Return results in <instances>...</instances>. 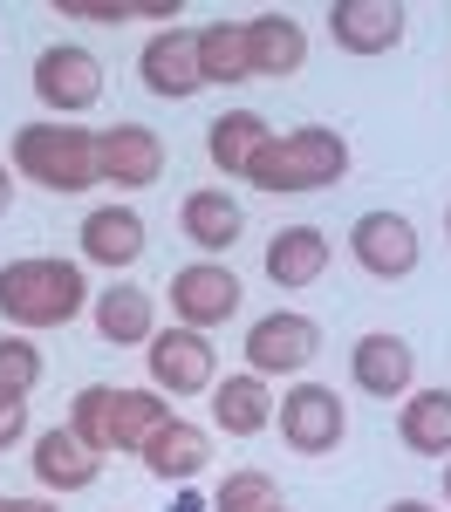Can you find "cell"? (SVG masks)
<instances>
[{"mask_svg":"<svg viewBox=\"0 0 451 512\" xmlns=\"http://www.w3.org/2000/svg\"><path fill=\"white\" fill-rule=\"evenodd\" d=\"M137 458H144L151 478H164V485H192V478L212 465V437H205L199 424H185V417H171V424H164Z\"/></svg>","mask_w":451,"mask_h":512,"instance_id":"18","label":"cell"},{"mask_svg":"<svg viewBox=\"0 0 451 512\" xmlns=\"http://www.w3.org/2000/svg\"><path fill=\"white\" fill-rule=\"evenodd\" d=\"M445 233H451V212H445Z\"/></svg>","mask_w":451,"mask_h":512,"instance_id":"35","label":"cell"},{"mask_svg":"<svg viewBox=\"0 0 451 512\" xmlns=\"http://www.w3.org/2000/svg\"><path fill=\"white\" fill-rule=\"evenodd\" d=\"M404 0H328V35L349 55H390L404 41Z\"/></svg>","mask_w":451,"mask_h":512,"instance_id":"12","label":"cell"},{"mask_svg":"<svg viewBox=\"0 0 451 512\" xmlns=\"http://www.w3.org/2000/svg\"><path fill=\"white\" fill-rule=\"evenodd\" d=\"M76 239H82V260H96V267H110V274H117V267H137L144 246H151V239H144V219H137L130 205H96V212L82 219Z\"/></svg>","mask_w":451,"mask_h":512,"instance_id":"14","label":"cell"},{"mask_svg":"<svg viewBox=\"0 0 451 512\" xmlns=\"http://www.w3.org/2000/svg\"><path fill=\"white\" fill-rule=\"evenodd\" d=\"M28 437V403L21 396H0V451H14Z\"/></svg>","mask_w":451,"mask_h":512,"instance_id":"30","label":"cell"},{"mask_svg":"<svg viewBox=\"0 0 451 512\" xmlns=\"http://www.w3.org/2000/svg\"><path fill=\"white\" fill-rule=\"evenodd\" d=\"M322 274H328V233L322 226H281V233L267 239V280L281 294H301V287H315Z\"/></svg>","mask_w":451,"mask_h":512,"instance_id":"15","label":"cell"},{"mask_svg":"<svg viewBox=\"0 0 451 512\" xmlns=\"http://www.w3.org/2000/svg\"><path fill=\"white\" fill-rule=\"evenodd\" d=\"M240 274L233 267H219V260H192V267H178L171 274V315L178 328H226V321L240 315Z\"/></svg>","mask_w":451,"mask_h":512,"instance_id":"6","label":"cell"},{"mask_svg":"<svg viewBox=\"0 0 451 512\" xmlns=\"http://www.w3.org/2000/svg\"><path fill=\"white\" fill-rule=\"evenodd\" d=\"M315 355H322V328L308 315H294V308H274V315H260L246 328V369L253 376H294Z\"/></svg>","mask_w":451,"mask_h":512,"instance_id":"7","label":"cell"},{"mask_svg":"<svg viewBox=\"0 0 451 512\" xmlns=\"http://www.w3.org/2000/svg\"><path fill=\"white\" fill-rule=\"evenodd\" d=\"M55 14L62 21H130V0H55Z\"/></svg>","mask_w":451,"mask_h":512,"instance_id":"29","label":"cell"},{"mask_svg":"<svg viewBox=\"0 0 451 512\" xmlns=\"http://www.w3.org/2000/svg\"><path fill=\"white\" fill-rule=\"evenodd\" d=\"M7 151H14V171L28 185H48V192H89L96 185V130H76V123H21Z\"/></svg>","mask_w":451,"mask_h":512,"instance_id":"3","label":"cell"},{"mask_svg":"<svg viewBox=\"0 0 451 512\" xmlns=\"http://www.w3.org/2000/svg\"><path fill=\"white\" fill-rule=\"evenodd\" d=\"M397 437L417 458H445L451 451V390H410L397 410Z\"/></svg>","mask_w":451,"mask_h":512,"instance_id":"22","label":"cell"},{"mask_svg":"<svg viewBox=\"0 0 451 512\" xmlns=\"http://www.w3.org/2000/svg\"><path fill=\"white\" fill-rule=\"evenodd\" d=\"M349 431V410H342V396L328 390V383H294L281 396V437L287 451H301V458H328L335 444Z\"/></svg>","mask_w":451,"mask_h":512,"instance_id":"8","label":"cell"},{"mask_svg":"<svg viewBox=\"0 0 451 512\" xmlns=\"http://www.w3.org/2000/svg\"><path fill=\"white\" fill-rule=\"evenodd\" d=\"M7 205H14V185H7V164H0V219H7Z\"/></svg>","mask_w":451,"mask_h":512,"instance_id":"32","label":"cell"},{"mask_svg":"<svg viewBox=\"0 0 451 512\" xmlns=\"http://www.w3.org/2000/svg\"><path fill=\"white\" fill-rule=\"evenodd\" d=\"M349 376H356V390L363 396H383V403H404L410 383H417V349H410L404 335H363L356 349H349Z\"/></svg>","mask_w":451,"mask_h":512,"instance_id":"13","label":"cell"},{"mask_svg":"<svg viewBox=\"0 0 451 512\" xmlns=\"http://www.w3.org/2000/svg\"><path fill=\"white\" fill-rule=\"evenodd\" d=\"M41 383V349L28 342V335H0V396H35Z\"/></svg>","mask_w":451,"mask_h":512,"instance_id":"28","label":"cell"},{"mask_svg":"<svg viewBox=\"0 0 451 512\" xmlns=\"http://www.w3.org/2000/svg\"><path fill=\"white\" fill-rule=\"evenodd\" d=\"M267 137L274 130H267L260 110H226V117L205 123V158H212V171H226V178H246V164H253V151Z\"/></svg>","mask_w":451,"mask_h":512,"instance_id":"21","label":"cell"},{"mask_svg":"<svg viewBox=\"0 0 451 512\" xmlns=\"http://www.w3.org/2000/svg\"><path fill=\"white\" fill-rule=\"evenodd\" d=\"M274 512H287V506H274Z\"/></svg>","mask_w":451,"mask_h":512,"instance_id":"36","label":"cell"},{"mask_svg":"<svg viewBox=\"0 0 451 512\" xmlns=\"http://www.w3.org/2000/svg\"><path fill=\"white\" fill-rule=\"evenodd\" d=\"M35 96L55 110V123L96 110L103 103V62L89 48H76V41H55V48L35 55Z\"/></svg>","mask_w":451,"mask_h":512,"instance_id":"4","label":"cell"},{"mask_svg":"<svg viewBox=\"0 0 451 512\" xmlns=\"http://www.w3.org/2000/svg\"><path fill=\"white\" fill-rule=\"evenodd\" d=\"M110 410H117V390H110V383H89V390H76V403H69V431H76L96 458H110Z\"/></svg>","mask_w":451,"mask_h":512,"instance_id":"26","label":"cell"},{"mask_svg":"<svg viewBox=\"0 0 451 512\" xmlns=\"http://www.w3.org/2000/svg\"><path fill=\"white\" fill-rule=\"evenodd\" d=\"M212 424L226 437H260L274 424V390H267V376H226V383H212Z\"/></svg>","mask_w":451,"mask_h":512,"instance_id":"19","label":"cell"},{"mask_svg":"<svg viewBox=\"0 0 451 512\" xmlns=\"http://www.w3.org/2000/svg\"><path fill=\"white\" fill-rule=\"evenodd\" d=\"M96 335L103 342H117V349H151V335H158V301H151V287H137V280H117V287H103L96 294Z\"/></svg>","mask_w":451,"mask_h":512,"instance_id":"16","label":"cell"},{"mask_svg":"<svg viewBox=\"0 0 451 512\" xmlns=\"http://www.w3.org/2000/svg\"><path fill=\"white\" fill-rule=\"evenodd\" d=\"M199 76L205 82H253L246 21H212V28H199Z\"/></svg>","mask_w":451,"mask_h":512,"instance_id":"25","label":"cell"},{"mask_svg":"<svg viewBox=\"0 0 451 512\" xmlns=\"http://www.w3.org/2000/svg\"><path fill=\"white\" fill-rule=\"evenodd\" d=\"M164 424H171V403H164L158 390H117V410H110V451H144Z\"/></svg>","mask_w":451,"mask_h":512,"instance_id":"24","label":"cell"},{"mask_svg":"<svg viewBox=\"0 0 451 512\" xmlns=\"http://www.w3.org/2000/svg\"><path fill=\"white\" fill-rule=\"evenodd\" d=\"M89 308V287H82L76 260H55V253H28V260H7L0 267V315L14 321L21 335L35 328H62Z\"/></svg>","mask_w":451,"mask_h":512,"instance_id":"1","label":"cell"},{"mask_svg":"<svg viewBox=\"0 0 451 512\" xmlns=\"http://www.w3.org/2000/svg\"><path fill=\"white\" fill-rule=\"evenodd\" d=\"M144 362H151V390L158 396H205L219 383V349L199 328H158Z\"/></svg>","mask_w":451,"mask_h":512,"instance_id":"5","label":"cell"},{"mask_svg":"<svg viewBox=\"0 0 451 512\" xmlns=\"http://www.w3.org/2000/svg\"><path fill=\"white\" fill-rule=\"evenodd\" d=\"M96 472H103V458L76 431H41L35 437V478L48 492H82V485H96Z\"/></svg>","mask_w":451,"mask_h":512,"instance_id":"20","label":"cell"},{"mask_svg":"<svg viewBox=\"0 0 451 512\" xmlns=\"http://www.w3.org/2000/svg\"><path fill=\"white\" fill-rule=\"evenodd\" d=\"M137 76L151 96L164 103H185V96H199L205 76H199V28H164V35L144 41V55H137Z\"/></svg>","mask_w":451,"mask_h":512,"instance_id":"11","label":"cell"},{"mask_svg":"<svg viewBox=\"0 0 451 512\" xmlns=\"http://www.w3.org/2000/svg\"><path fill=\"white\" fill-rule=\"evenodd\" d=\"M246 55H253V76H301V62H308V35H301V21H287L281 7H267V14H253L246 21Z\"/></svg>","mask_w":451,"mask_h":512,"instance_id":"17","label":"cell"},{"mask_svg":"<svg viewBox=\"0 0 451 512\" xmlns=\"http://www.w3.org/2000/svg\"><path fill=\"white\" fill-rule=\"evenodd\" d=\"M96 178L117 192H144L164 178V137L151 123H117L96 137Z\"/></svg>","mask_w":451,"mask_h":512,"instance_id":"9","label":"cell"},{"mask_svg":"<svg viewBox=\"0 0 451 512\" xmlns=\"http://www.w3.org/2000/svg\"><path fill=\"white\" fill-rule=\"evenodd\" d=\"M383 512H431L424 499H397V506H383Z\"/></svg>","mask_w":451,"mask_h":512,"instance_id":"33","label":"cell"},{"mask_svg":"<svg viewBox=\"0 0 451 512\" xmlns=\"http://www.w3.org/2000/svg\"><path fill=\"white\" fill-rule=\"evenodd\" d=\"M281 506V492H274V478L267 472H226V485L212 492V512H274Z\"/></svg>","mask_w":451,"mask_h":512,"instance_id":"27","label":"cell"},{"mask_svg":"<svg viewBox=\"0 0 451 512\" xmlns=\"http://www.w3.org/2000/svg\"><path fill=\"white\" fill-rule=\"evenodd\" d=\"M342 178H349V144H342V130H322V123L267 137L246 164V185H260V192H322Z\"/></svg>","mask_w":451,"mask_h":512,"instance_id":"2","label":"cell"},{"mask_svg":"<svg viewBox=\"0 0 451 512\" xmlns=\"http://www.w3.org/2000/svg\"><path fill=\"white\" fill-rule=\"evenodd\" d=\"M0 512H55L48 499H0Z\"/></svg>","mask_w":451,"mask_h":512,"instance_id":"31","label":"cell"},{"mask_svg":"<svg viewBox=\"0 0 451 512\" xmlns=\"http://www.w3.org/2000/svg\"><path fill=\"white\" fill-rule=\"evenodd\" d=\"M349 253H356V267L369 280H404L417 274V226L404 212H363L349 226Z\"/></svg>","mask_w":451,"mask_h":512,"instance_id":"10","label":"cell"},{"mask_svg":"<svg viewBox=\"0 0 451 512\" xmlns=\"http://www.w3.org/2000/svg\"><path fill=\"white\" fill-rule=\"evenodd\" d=\"M445 499H451V465H445Z\"/></svg>","mask_w":451,"mask_h":512,"instance_id":"34","label":"cell"},{"mask_svg":"<svg viewBox=\"0 0 451 512\" xmlns=\"http://www.w3.org/2000/svg\"><path fill=\"white\" fill-rule=\"evenodd\" d=\"M178 226H185V239H192L199 253H233V239H240L246 219L226 192H192L178 205Z\"/></svg>","mask_w":451,"mask_h":512,"instance_id":"23","label":"cell"}]
</instances>
